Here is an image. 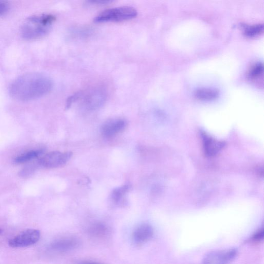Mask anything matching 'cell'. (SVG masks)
I'll list each match as a JSON object with an SVG mask.
<instances>
[{
  "label": "cell",
  "instance_id": "6da1fadb",
  "mask_svg": "<svg viewBox=\"0 0 264 264\" xmlns=\"http://www.w3.org/2000/svg\"><path fill=\"white\" fill-rule=\"evenodd\" d=\"M53 87L51 79L39 72L24 74L15 80L9 88L10 95L21 101L40 98L49 94Z\"/></svg>",
  "mask_w": 264,
  "mask_h": 264
},
{
  "label": "cell",
  "instance_id": "7a4b0ae2",
  "mask_svg": "<svg viewBox=\"0 0 264 264\" xmlns=\"http://www.w3.org/2000/svg\"><path fill=\"white\" fill-rule=\"evenodd\" d=\"M55 20L56 17L51 14L30 17L21 27V35L27 41L41 39L49 32Z\"/></svg>",
  "mask_w": 264,
  "mask_h": 264
},
{
  "label": "cell",
  "instance_id": "3957f363",
  "mask_svg": "<svg viewBox=\"0 0 264 264\" xmlns=\"http://www.w3.org/2000/svg\"><path fill=\"white\" fill-rule=\"evenodd\" d=\"M137 12L131 7L112 8L102 12L95 19L97 23L119 22L131 20L136 17Z\"/></svg>",
  "mask_w": 264,
  "mask_h": 264
},
{
  "label": "cell",
  "instance_id": "277c9868",
  "mask_svg": "<svg viewBox=\"0 0 264 264\" xmlns=\"http://www.w3.org/2000/svg\"><path fill=\"white\" fill-rule=\"evenodd\" d=\"M106 90L102 87L91 89L84 94L81 92L80 99H82L83 104L89 109H96L102 106L107 99Z\"/></svg>",
  "mask_w": 264,
  "mask_h": 264
},
{
  "label": "cell",
  "instance_id": "5b68a950",
  "mask_svg": "<svg viewBox=\"0 0 264 264\" xmlns=\"http://www.w3.org/2000/svg\"><path fill=\"white\" fill-rule=\"evenodd\" d=\"M72 156L71 152L62 153L55 151L40 158L39 164L40 166L48 169L58 168L66 165Z\"/></svg>",
  "mask_w": 264,
  "mask_h": 264
},
{
  "label": "cell",
  "instance_id": "8992f818",
  "mask_svg": "<svg viewBox=\"0 0 264 264\" xmlns=\"http://www.w3.org/2000/svg\"><path fill=\"white\" fill-rule=\"evenodd\" d=\"M41 237L39 230L28 229L11 239L9 246L12 248H23L32 246L39 242Z\"/></svg>",
  "mask_w": 264,
  "mask_h": 264
},
{
  "label": "cell",
  "instance_id": "52a82bcc",
  "mask_svg": "<svg viewBox=\"0 0 264 264\" xmlns=\"http://www.w3.org/2000/svg\"><path fill=\"white\" fill-rule=\"evenodd\" d=\"M238 250L229 249L210 252L203 259V264H228L237 256Z\"/></svg>",
  "mask_w": 264,
  "mask_h": 264
},
{
  "label": "cell",
  "instance_id": "ba28073f",
  "mask_svg": "<svg viewBox=\"0 0 264 264\" xmlns=\"http://www.w3.org/2000/svg\"><path fill=\"white\" fill-rule=\"evenodd\" d=\"M127 126V122L121 119L110 120L101 127V133L106 138L111 139L125 131Z\"/></svg>",
  "mask_w": 264,
  "mask_h": 264
},
{
  "label": "cell",
  "instance_id": "9c48e42d",
  "mask_svg": "<svg viewBox=\"0 0 264 264\" xmlns=\"http://www.w3.org/2000/svg\"><path fill=\"white\" fill-rule=\"evenodd\" d=\"M154 229L152 226L148 224H142L134 231L133 238L134 242L138 244H143L153 238Z\"/></svg>",
  "mask_w": 264,
  "mask_h": 264
},
{
  "label": "cell",
  "instance_id": "30bf717a",
  "mask_svg": "<svg viewBox=\"0 0 264 264\" xmlns=\"http://www.w3.org/2000/svg\"><path fill=\"white\" fill-rule=\"evenodd\" d=\"M202 136L205 152L208 156H214L223 147V143L222 142L211 138L206 134H202Z\"/></svg>",
  "mask_w": 264,
  "mask_h": 264
},
{
  "label": "cell",
  "instance_id": "8fae6325",
  "mask_svg": "<svg viewBox=\"0 0 264 264\" xmlns=\"http://www.w3.org/2000/svg\"><path fill=\"white\" fill-rule=\"evenodd\" d=\"M131 188L130 185L126 184L112 191L111 194V200L113 203L118 206H122L126 202V197Z\"/></svg>",
  "mask_w": 264,
  "mask_h": 264
},
{
  "label": "cell",
  "instance_id": "7c38bea8",
  "mask_svg": "<svg viewBox=\"0 0 264 264\" xmlns=\"http://www.w3.org/2000/svg\"><path fill=\"white\" fill-rule=\"evenodd\" d=\"M44 152L45 151L43 149L31 150L30 152L16 157L14 160V162L17 164H21L27 163L34 160L39 159L44 156Z\"/></svg>",
  "mask_w": 264,
  "mask_h": 264
},
{
  "label": "cell",
  "instance_id": "4fadbf2b",
  "mask_svg": "<svg viewBox=\"0 0 264 264\" xmlns=\"http://www.w3.org/2000/svg\"><path fill=\"white\" fill-rule=\"evenodd\" d=\"M78 244L77 239L73 238H65L52 244V248L58 251H66L76 247Z\"/></svg>",
  "mask_w": 264,
  "mask_h": 264
},
{
  "label": "cell",
  "instance_id": "5bb4252c",
  "mask_svg": "<svg viewBox=\"0 0 264 264\" xmlns=\"http://www.w3.org/2000/svg\"><path fill=\"white\" fill-rule=\"evenodd\" d=\"M196 97L201 100H212L216 98L218 92L215 89L203 88L198 90L195 93Z\"/></svg>",
  "mask_w": 264,
  "mask_h": 264
},
{
  "label": "cell",
  "instance_id": "9a60e30c",
  "mask_svg": "<svg viewBox=\"0 0 264 264\" xmlns=\"http://www.w3.org/2000/svg\"><path fill=\"white\" fill-rule=\"evenodd\" d=\"M89 231L94 237H102L106 234L107 229L104 224L97 223L92 226Z\"/></svg>",
  "mask_w": 264,
  "mask_h": 264
},
{
  "label": "cell",
  "instance_id": "2e32d148",
  "mask_svg": "<svg viewBox=\"0 0 264 264\" xmlns=\"http://www.w3.org/2000/svg\"><path fill=\"white\" fill-rule=\"evenodd\" d=\"M39 159H38L35 162L27 165L20 171L19 175L24 178L31 175L36 171L37 168L40 166L39 162Z\"/></svg>",
  "mask_w": 264,
  "mask_h": 264
},
{
  "label": "cell",
  "instance_id": "e0dca14e",
  "mask_svg": "<svg viewBox=\"0 0 264 264\" xmlns=\"http://www.w3.org/2000/svg\"><path fill=\"white\" fill-rule=\"evenodd\" d=\"M263 28L262 24H257L247 26L245 28V34L248 36L252 37L261 33Z\"/></svg>",
  "mask_w": 264,
  "mask_h": 264
},
{
  "label": "cell",
  "instance_id": "ac0fdd59",
  "mask_svg": "<svg viewBox=\"0 0 264 264\" xmlns=\"http://www.w3.org/2000/svg\"><path fill=\"white\" fill-rule=\"evenodd\" d=\"M263 74V65L258 63L254 65L250 71L249 75L251 79H258Z\"/></svg>",
  "mask_w": 264,
  "mask_h": 264
},
{
  "label": "cell",
  "instance_id": "d6986e66",
  "mask_svg": "<svg viewBox=\"0 0 264 264\" xmlns=\"http://www.w3.org/2000/svg\"><path fill=\"white\" fill-rule=\"evenodd\" d=\"M10 8V6L8 2L0 1V16H3L7 13Z\"/></svg>",
  "mask_w": 264,
  "mask_h": 264
},
{
  "label": "cell",
  "instance_id": "ffe728a7",
  "mask_svg": "<svg viewBox=\"0 0 264 264\" xmlns=\"http://www.w3.org/2000/svg\"><path fill=\"white\" fill-rule=\"evenodd\" d=\"M263 238V230H258L253 237V240L255 241H260Z\"/></svg>",
  "mask_w": 264,
  "mask_h": 264
},
{
  "label": "cell",
  "instance_id": "44dd1931",
  "mask_svg": "<svg viewBox=\"0 0 264 264\" xmlns=\"http://www.w3.org/2000/svg\"><path fill=\"white\" fill-rule=\"evenodd\" d=\"M81 264H102L95 261H86L82 262Z\"/></svg>",
  "mask_w": 264,
  "mask_h": 264
},
{
  "label": "cell",
  "instance_id": "7402d4cb",
  "mask_svg": "<svg viewBox=\"0 0 264 264\" xmlns=\"http://www.w3.org/2000/svg\"><path fill=\"white\" fill-rule=\"evenodd\" d=\"M2 232H3V230L1 229H0V234H1L2 233Z\"/></svg>",
  "mask_w": 264,
  "mask_h": 264
}]
</instances>
